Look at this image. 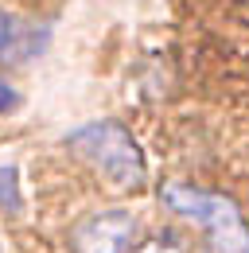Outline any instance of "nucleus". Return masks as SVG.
Masks as SVG:
<instances>
[{"mask_svg": "<svg viewBox=\"0 0 249 253\" xmlns=\"http://www.w3.org/2000/svg\"><path fill=\"white\" fill-rule=\"evenodd\" d=\"M66 148L78 160H86L90 168H97L117 191H140L148 179V164L140 144L132 140V132L121 121H86V125L70 128Z\"/></svg>", "mask_w": 249, "mask_h": 253, "instance_id": "nucleus-1", "label": "nucleus"}, {"mask_svg": "<svg viewBox=\"0 0 249 253\" xmlns=\"http://www.w3.org/2000/svg\"><path fill=\"white\" fill-rule=\"evenodd\" d=\"M160 199L167 211L191 218L207 234V253H249V226L242 218V207L230 195L199 191L187 183H164Z\"/></svg>", "mask_w": 249, "mask_h": 253, "instance_id": "nucleus-2", "label": "nucleus"}, {"mask_svg": "<svg viewBox=\"0 0 249 253\" xmlns=\"http://www.w3.org/2000/svg\"><path fill=\"white\" fill-rule=\"evenodd\" d=\"M136 238V218L128 211H101L86 214L70 230V250L74 253H128Z\"/></svg>", "mask_w": 249, "mask_h": 253, "instance_id": "nucleus-3", "label": "nucleus"}, {"mask_svg": "<svg viewBox=\"0 0 249 253\" xmlns=\"http://www.w3.org/2000/svg\"><path fill=\"white\" fill-rule=\"evenodd\" d=\"M47 43H51V28H43V24H20V32L12 39V51H8V59L4 63H31V59H39L43 51H47Z\"/></svg>", "mask_w": 249, "mask_h": 253, "instance_id": "nucleus-4", "label": "nucleus"}, {"mask_svg": "<svg viewBox=\"0 0 249 253\" xmlns=\"http://www.w3.org/2000/svg\"><path fill=\"white\" fill-rule=\"evenodd\" d=\"M24 211V191L16 164H0V214H20Z\"/></svg>", "mask_w": 249, "mask_h": 253, "instance_id": "nucleus-5", "label": "nucleus"}, {"mask_svg": "<svg viewBox=\"0 0 249 253\" xmlns=\"http://www.w3.org/2000/svg\"><path fill=\"white\" fill-rule=\"evenodd\" d=\"M16 32H20V20H16V16H8V12L0 8V63L8 59V51H12V39H16Z\"/></svg>", "mask_w": 249, "mask_h": 253, "instance_id": "nucleus-6", "label": "nucleus"}, {"mask_svg": "<svg viewBox=\"0 0 249 253\" xmlns=\"http://www.w3.org/2000/svg\"><path fill=\"white\" fill-rule=\"evenodd\" d=\"M20 101H24V97H20V90H16L8 78H0V117L16 113V109H20Z\"/></svg>", "mask_w": 249, "mask_h": 253, "instance_id": "nucleus-7", "label": "nucleus"}, {"mask_svg": "<svg viewBox=\"0 0 249 253\" xmlns=\"http://www.w3.org/2000/svg\"><path fill=\"white\" fill-rule=\"evenodd\" d=\"M128 253H183V246L164 234V238H152V242H144V246H136V250H128Z\"/></svg>", "mask_w": 249, "mask_h": 253, "instance_id": "nucleus-8", "label": "nucleus"}, {"mask_svg": "<svg viewBox=\"0 0 249 253\" xmlns=\"http://www.w3.org/2000/svg\"><path fill=\"white\" fill-rule=\"evenodd\" d=\"M0 253H4V250H0Z\"/></svg>", "mask_w": 249, "mask_h": 253, "instance_id": "nucleus-9", "label": "nucleus"}]
</instances>
